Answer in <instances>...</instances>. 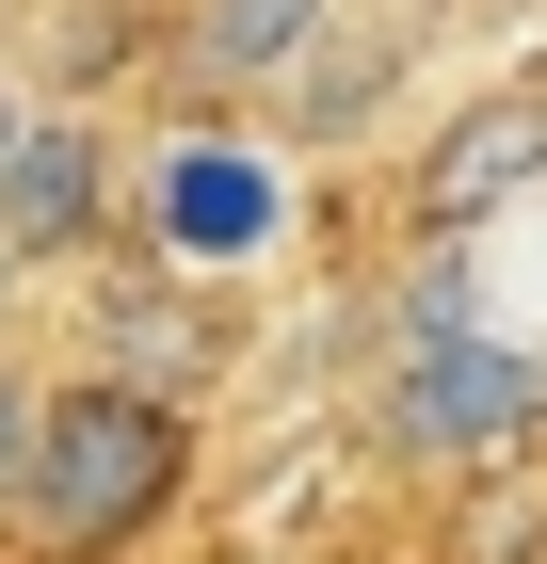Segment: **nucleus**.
Returning a JSON list of instances; mask_svg holds the SVG:
<instances>
[{"label":"nucleus","mask_w":547,"mask_h":564,"mask_svg":"<svg viewBox=\"0 0 547 564\" xmlns=\"http://www.w3.org/2000/svg\"><path fill=\"white\" fill-rule=\"evenodd\" d=\"M81 226H97V130L17 113V145H0V259L33 274V259H65Z\"/></svg>","instance_id":"3"},{"label":"nucleus","mask_w":547,"mask_h":564,"mask_svg":"<svg viewBox=\"0 0 547 564\" xmlns=\"http://www.w3.org/2000/svg\"><path fill=\"white\" fill-rule=\"evenodd\" d=\"M17 435H33V388H17V371H0V484H17Z\"/></svg>","instance_id":"7"},{"label":"nucleus","mask_w":547,"mask_h":564,"mask_svg":"<svg viewBox=\"0 0 547 564\" xmlns=\"http://www.w3.org/2000/svg\"><path fill=\"white\" fill-rule=\"evenodd\" d=\"M0 145H17V97H0Z\"/></svg>","instance_id":"8"},{"label":"nucleus","mask_w":547,"mask_h":564,"mask_svg":"<svg viewBox=\"0 0 547 564\" xmlns=\"http://www.w3.org/2000/svg\"><path fill=\"white\" fill-rule=\"evenodd\" d=\"M177 468H194V435H177L162 388H129V371H81V388H33V435H17V517L48 549H129V532H162Z\"/></svg>","instance_id":"1"},{"label":"nucleus","mask_w":547,"mask_h":564,"mask_svg":"<svg viewBox=\"0 0 547 564\" xmlns=\"http://www.w3.org/2000/svg\"><path fill=\"white\" fill-rule=\"evenodd\" d=\"M322 17H338V0H194L177 48H194V82H291Z\"/></svg>","instance_id":"5"},{"label":"nucleus","mask_w":547,"mask_h":564,"mask_svg":"<svg viewBox=\"0 0 547 564\" xmlns=\"http://www.w3.org/2000/svg\"><path fill=\"white\" fill-rule=\"evenodd\" d=\"M532 420H547V371L500 355V339H451V323H435V339L403 355V388H386V435L435 452V468H451V452H515Z\"/></svg>","instance_id":"2"},{"label":"nucleus","mask_w":547,"mask_h":564,"mask_svg":"<svg viewBox=\"0 0 547 564\" xmlns=\"http://www.w3.org/2000/svg\"><path fill=\"white\" fill-rule=\"evenodd\" d=\"M532 177H547V97H483V113L435 145V210H451V226H483L500 194H532Z\"/></svg>","instance_id":"4"},{"label":"nucleus","mask_w":547,"mask_h":564,"mask_svg":"<svg viewBox=\"0 0 547 564\" xmlns=\"http://www.w3.org/2000/svg\"><path fill=\"white\" fill-rule=\"evenodd\" d=\"M0 306H17V259H0Z\"/></svg>","instance_id":"9"},{"label":"nucleus","mask_w":547,"mask_h":564,"mask_svg":"<svg viewBox=\"0 0 547 564\" xmlns=\"http://www.w3.org/2000/svg\"><path fill=\"white\" fill-rule=\"evenodd\" d=\"M258 210H274V194H258L242 162H194V177H177V226H194V242H258Z\"/></svg>","instance_id":"6"}]
</instances>
